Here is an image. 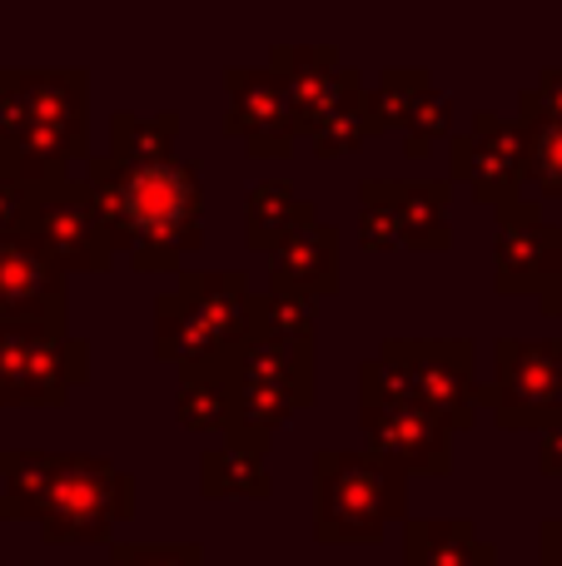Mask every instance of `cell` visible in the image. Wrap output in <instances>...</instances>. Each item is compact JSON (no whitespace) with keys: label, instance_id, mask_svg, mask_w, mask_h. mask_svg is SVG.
I'll return each instance as SVG.
<instances>
[{"label":"cell","instance_id":"484cf974","mask_svg":"<svg viewBox=\"0 0 562 566\" xmlns=\"http://www.w3.org/2000/svg\"><path fill=\"white\" fill-rule=\"evenodd\" d=\"M523 169L543 195H562V119H518Z\"/></svg>","mask_w":562,"mask_h":566},{"label":"cell","instance_id":"4dcf8cb0","mask_svg":"<svg viewBox=\"0 0 562 566\" xmlns=\"http://www.w3.org/2000/svg\"><path fill=\"white\" fill-rule=\"evenodd\" d=\"M543 566H562V527H558V517L543 522Z\"/></svg>","mask_w":562,"mask_h":566},{"label":"cell","instance_id":"52a82bcc","mask_svg":"<svg viewBox=\"0 0 562 566\" xmlns=\"http://www.w3.org/2000/svg\"><path fill=\"white\" fill-rule=\"evenodd\" d=\"M135 517V478L119 462L95 458V452H65L60 472L50 482L40 532L55 547L70 542H115V532Z\"/></svg>","mask_w":562,"mask_h":566},{"label":"cell","instance_id":"6da1fadb","mask_svg":"<svg viewBox=\"0 0 562 566\" xmlns=\"http://www.w3.org/2000/svg\"><path fill=\"white\" fill-rule=\"evenodd\" d=\"M85 189L110 249H129L135 274H179L185 254L205 244V185L189 159L175 155L149 169H119L110 155H90Z\"/></svg>","mask_w":562,"mask_h":566},{"label":"cell","instance_id":"30bf717a","mask_svg":"<svg viewBox=\"0 0 562 566\" xmlns=\"http://www.w3.org/2000/svg\"><path fill=\"white\" fill-rule=\"evenodd\" d=\"M483 408L503 432H548L562 422V338H498Z\"/></svg>","mask_w":562,"mask_h":566},{"label":"cell","instance_id":"ba28073f","mask_svg":"<svg viewBox=\"0 0 562 566\" xmlns=\"http://www.w3.org/2000/svg\"><path fill=\"white\" fill-rule=\"evenodd\" d=\"M454 185L448 179H364L358 185V244L374 254H448Z\"/></svg>","mask_w":562,"mask_h":566},{"label":"cell","instance_id":"8fae6325","mask_svg":"<svg viewBox=\"0 0 562 566\" xmlns=\"http://www.w3.org/2000/svg\"><path fill=\"white\" fill-rule=\"evenodd\" d=\"M90 382V343L0 328V408H65Z\"/></svg>","mask_w":562,"mask_h":566},{"label":"cell","instance_id":"4316f807","mask_svg":"<svg viewBox=\"0 0 562 566\" xmlns=\"http://www.w3.org/2000/svg\"><path fill=\"white\" fill-rule=\"evenodd\" d=\"M444 139H454V95L434 85L414 105V115L404 119V149H408V159H428Z\"/></svg>","mask_w":562,"mask_h":566},{"label":"cell","instance_id":"603a6c76","mask_svg":"<svg viewBox=\"0 0 562 566\" xmlns=\"http://www.w3.org/2000/svg\"><path fill=\"white\" fill-rule=\"evenodd\" d=\"M378 135H388V125H384V115H378L374 95L354 90V95L309 135V145H314L319 159H339V155H354L358 145H368V139H378Z\"/></svg>","mask_w":562,"mask_h":566},{"label":"cell","instance_id":"4fadbf2b","mask_svg":"<svg viewBox=\"0 0 562 566\" xmlns=\"http://www.w3.org/2000/svg\"><path fill=\"white\" fill-rule=\"evenodd\" d=\"M0 323L30 333H55V338L70 333L65 274L20 229L0 234Z\"/></svg>","mask_w":562,"mask_h":566},{"label":"cell","instance_id":"3957f363","mask_svg":"<svg viewBox=\"0 0 562 566\" xmlns=\"http://www.w3.org/2000/svg\"><path fill=\"white\" fill-rule=\"evenodd\" d=\"M408 522V472L364 448L314 452V537L324 547H374Z\"/></svg>","mask_w":562,"mask_h":566},{"label":"cell","instance_id":"83f0119b","mask_svg":"<svg viewBox=\"0 0 562 566\" xmlns=\"http://www.w3.org/2000/svg\"><path fill=\"white\" fill-rule=\"evenodd\" d=\"M254 323L269 333H279V338H294V343H319L314 338V313H309V303L299 298H284V293H254Z\"/></svg>","mask_w":562,"mask_h":566},{"label":"cell","instance_id":"9c48e42d","mask_svg":"<svg viewBox=\"0 0 562 566\" xmlns=\"http://www.w3.org/2000/svg\"><path fill=\"white\" fill-rule=\"evenodd\" d=\"M20 234L60 269V274H110L115 269V249L100 224V209L90 199L85 179H50V185L25 189V214H20Z\"/></svg>","mask_w":562,"mask_h":566},{"label":"cell","instance_id":"9a60e30c","mask_svg":"<svg viewBox=\"0 0 562 566\" xmlns=\"http://www.w3.org/2000/svg\"><path fill=\"white\" fill-rule=\"evenodd\" d=\"M558 264H562V224H548L538 199H513V205L498 209L493 289L503 298L543 293Z\"/></svg>","mask_w":562,"mask_h":566},{"label":"cell","instance_id":"836d02e7","mask_svg":"<svg viewBox=\"0 0 562 566\" xmlns=\"http://www.w3.org/2000/svg\"><path fill=\"white\" fill-rule=\"evenodd\" d=\"M319 566H354V562H319Z\"/></svg>","mask_w":562,"mask_h":566},{"label":"cell","instance_id":"e0dca14e","mask_svg":"<svg viewBox=\"0 0 562 566\" xmlns=\"http://www.w3.org/2000/svg\"><path fill=\"white\" fill-rule=\"evenodd\" d=\"M269 293L284 298H334L339 293V229L324 219H309L304 229L284 239L269 254Z\"/></svg>","mask_w":562,"mask_h":566},{"label":"cell","instance_id":"7c38bea8","mask_svg":"<svg viewBox=\"0 0 562 566\" xmlns=\"http://www.w3.org/2000/svg\"><path fill=\"white\" fill-rule=\"evenodd\" d=\"M523 129L493 109H478L473 125L454 129L448 139V185H468L478 205H513L523 189Z\"/></svg>","mask_w":562,"mask_h":566},{"label":"cell","instance_id":"d4e9b609","mask_svg":"<svg viewBox=\"0 0 562 566\" xmlns=\"http://www.w3.org/2000/svg\"><path fill=\"white\" fill-rule=\"evenodd\" d=\"M434 90V75H428V65H388L378 70V85L368 90L378 105V115H384L388 129H404V119L414 115V105Z\"/></svg>","mask_w":562,"mask_h":566},{"label":"cell","instance_id":"d6a6232c","mask_svg":"<svg viewBox=\"0 0 562 566\" xmlns=\"http://www.w3.org/2000/svg\"><path fill=\"white\" fill-rule=\"evenodd\" d=\"M205 566H244V562H205Z\"/></svg>","mask_w":562,"mask_h":566},{"label":"cell","instance_id":"8992f818","mask_svg":"<svg viewBox=\"0 0 562 566\" xmlns=\"http://www.w3.org/2000/svg\"><path fill=\"white\" fill-rule=\"evenodd\" d=\"M378 368L414 392L448 432H468L483 412V382H478V343L473 338H384Z\"/></svg>","mask_w":562,"mask_h":566},{"label":"cell","instance_id":"5bb4252c","mask_svg":"<svg viewBox=\"0 0 562 566\" xmlns=\"http://www.w3.org/2000/svg\"><path fill=\"white\" fill-rule=\"evenodd\" d=\"M225 90H229L225 135L244 139V149L254 159H289L299 125H294V105H289L284 80L269 65H229Z\"/></svg>","mask_w":562,"mask_h":566},{"label":"cell","instance_id":"f546056e","mask_svg":"<svg viewBox=\"0 0 562 566\" xmlns=\"http://www.w3.org/2000/svg\"><path fill=\"white\" fill-rule=\"evenodd\" d=\"M20 214H25V185H20V179L0 165V234L20 229Z\"/></svg>","mask_w":562,"mask_h":566},{"label":"cell","instance_id":"1f68e13d","mask_svg":"<svg viewBox=\"0 0 562 566\" xmlns=\"http://www.w3.org/2000/svg\"><path fill=\"white\" fill-rule=\"evenodd\" d=\"M538 298H543V313H548V318H562V264L553 269V279H548V289L538 293Z\"/></svg>","mask_w":562,"mask_h":566},{"label":"cell","instance_id":"7402d4cb","mask_svg":"<svg viewBox=\"0 0 562 566\" xmlns=\"http://www.w3.org/2000/svg\"><path fill=\"white\" fill-rule=\"evenodd\" d=\"M199 492L209 502H229V497L264 502L274 492V478H269L264 458H249L239 448H209L199 458Z\"/></svg>","mask_w":562,"mask_h":566},{"label":"cell","instance_id":"cb8c5ba5","mask_svg":"<svg viewBox=\"0 0 562 566\" xmlns=\"http://www.w3.org/2000/svg\"><path fill=\"white\" fill-rule=\"evenodd\" d=\"M175 418L189 432H225V388L209 368H179Z\"/></svg>","mask_w":562,"mask_h":566},{"label":"cell","instance_id":"7a4b0ae2","mask_svg":"<svg viewBox=\"0 0 562 566\" xmlns=\"http://www.w3.org/2000/svg\"><path fill=\"white\" fill-rule=\"evenodd\" d=\"M90 159V70L6 65L0 70V165L20 185L65 179Z\"/></svg>","mask_w":562,"mask_h":566},{"label":"cell","instance_id":"ffe728a7","mask_svg":"<svg viewBox=\"0 0 562 566\" xmlns=\"http://www.w3.org/2000/svg\"><path fill=\"white\" fill-rule=\"evenodd\" d=\"M65 452L0 448V522H40Z\"/></svg>","mask_w":562,"mask_h":566},{"label":"cell","instance_id":"f1b7e54d","mask_svg":"<svg viewBox=\"0 0 562 566\" xmlns=\"http://www.w3.org/2000/svg\"><path fill=\"white\" fill-rule=\"evenodd\" d=\"M105 566H205L199 542H110Z\"/></svg>","mask_w":562,"mask_h":566},{"label":"cell","instance_id":"d6986e66","mask_svg":"<svg viewBox=\"0 0 562 566\" xmlns=\"http://www.w3.org/2000/svg\"><path fill=\"white\" fill-rule=\"evenodd\" d=\"M309 219H319V209L309 199H299L284 175H264V179H254V189L244 199V244L254 254H274Z\"/></svg>","mask_w":562,"mask_h":566},{"label":"cell","instance_id":"ac0fdd59","mask_svg":"<svg viewBox=\"0 0 562 566\" xmlns=\"http://www.w3.org/2000/svg\"><path fill=\"white\" fill-rule=\"evenodd\" d=\"M404 566H498V547L468 517H408Z\"/></svg>","mask_w":562,"mask_h":566},{"label":"cell","instance_id":"d590c367","mask_svg":"<svg viewBox=\"0 0 562 566\" xmlns=\"http://www.w3.org/2000/svg\"><path fill=\"white\" fill-rule=\"evenodd\" d=\"M558 527H562V517H558Z\"/></svg>","mask_w":562,"mask_h":566},{"label":"cell","instance_id":"44dd1931","mask_svg":"<svg viewBox=\"0 0 562 566\" xmlns=\"http://www.w3.org/2000/svg\"><path fill=\"white\" fill-rule=\"evenodd\" d=\"M179 145V109H159V115H129L115 109L110 115V159L119 169H149L175 159Z\"/></svg>","mask_w":562,"mask_h":566},{"label":"cell","instance_id":"e575fe53","mask_svg":"<svg viewBox=\"0 0 562 566\" xmlns=\"http://www.w3.org/2000/svg\"><path fill=\"white\" fill-rule=\"evenodd\" d=\"M70 566H105V562H70Z\"/></svg>","mask_w":562,"mask_h":566},{"label":"cell","instance_id":"277c9868","mask_svg":"<svg viewBox=\"0 0 562 566\" xmlns=\"http://www.w3.org/2000/svg\"><path fill=\"white\" fill-rule=\"evenodd\" d=\"M175 279V289L155 298V358L175 368H199L239 348L254 323L259 293L244 269H219V274L179 269Z\"/></svg>","mask_w":562,"mask_h":566},{"label":"cell","instance_id":"2e32d148","mask_svg":"<svg viewBox=\"0 0 562 566\" xmlns=\"http://www.w3.org/2000/svg\"><path fill=\"white\" fill-rule=\"evenodd\" d=\"M269 70L284 80L289 105H294V125L299 135H314L354 90H364V75L354 65H344L339 45H284L279 40L269 50Z\"/></svg>","mask_w":562,"mask_h":566},{"label":"cell","instance_id":"5b68a950","mask_svg":"<svg viewBox=\"0 0 562 566\" xmlns=\"http://www.w3.org/2000/svg\"><path fill=\"white\" fill-rule=\"evenodd\" d=\"M358 428L364 452L404 468L408 478H448L454 472V432L438 422L414 392H404L378 358L358 363Z\"/></svg>","mask_w":562,"mask_h":566}]
</instances>
